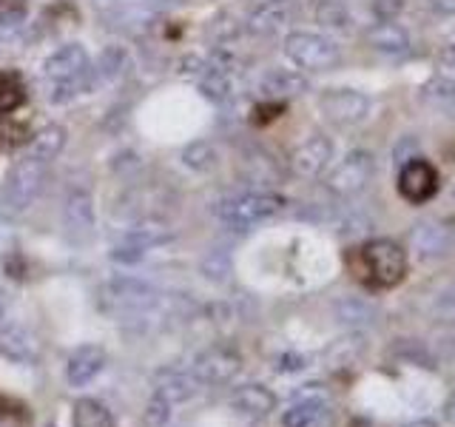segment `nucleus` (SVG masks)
<instances>
[{"mask_svg": "<svg viewBox=\"0 0 455 427\" xmlns=\"http://www.w3.org/2000/svg\"><path fill=\"white\" fill-rule=\"evenodd\" d=\"M398 194L412 205L430 203L438 194V171L427 157H412L402 165V171H398Z\"/></svg>", "mask_w": 455, "mask_h": 427, "instance_id": "nucleus-5", "label": "nucleus"}, {"mask_svg": "<svg viewBox=\"0 0 455 427\" xmlns=\"http://www.w3.org/2000/svg\"><path fill=\"white\" fill-rule=\"evenodd\" d=\"M347 274L367 291H390L407 277V254L393 239H367L345 254Z\"/></svg>", "mask_w": 455, "mask_h": 427, "instance_id": "nucleus-1", "label": "nucleus"}, {"mask_svg": "<svg viewBox=\"0 0 455 427\" xmlns=\"http://www.w3.org/2000/svg\"><path fill=\"white\" fill-rule=\"evenodd\" d=\"M430 6L435 14H441V18H450V14H455V0H430Z\"/></svg>", "mask_w": 455, "mask_h": 427, "instance_id": "nucleus-24", "label": "nucleus"}, {"mask_svg": "<svg viewBox=\"0 0 455 427\" xmlns=\"http://www.w3.org/2000/svg\"><path fill=\"white\" fill-rule=\"evenodd\" d=\"M100 367H103V350L100 348H80L68 362V382L85 384L100 374Z\"/></svg>", "mask_w": 455, "mask_h": 427, "instance_id": "nucleus-15", "label": "nucleus"}, {"mask_svg": "<svg viewBox=\"0 0 455 427\" xmlns=\"http://www.w3.org/2000/svg\"><path fill=\"white\" fill-rule=\"evenodd\" d=\"M43 180H46V163L23 157L18 165H12L4 185H0V214L4 217H20L37 199Z\"/></svg>", "mask_w": 455, "mask_h": 427, "instance_id": "nucleus-2", "label": "nucleus"}, {"mask_svg": "<svg viewBox=\"0 0 455 427\" xmlns=\"http://www.w3.org/2000/svg\"><path fill=\"white\" fill-rule=\"evenodd\" d=\"M319 109L333 125L347 128V125H355L367 117L370 97L364 92H355V89H327L319 97Z\"/></svg>", "mask_w": 455, "mask_h": 427, "instance_id": "nucleus-6", "label": "nucleus"}, {"mask_svg": "<svg viewBox=\"0 0 455 427\" xmlns=\"http://www.w3.org/2000/svg\"><path fill=\"white\" fill-rule=\"evenodd\" d=\"M333 160V140L324 134H313L302 140L291 151V168L299 177H319Z\"/></svg>", "mask_w": 455, "mask_h": 427, "instance_id": "nucleus-8", "label": "nucleus"}, {"mask_svg": "<svg viewBox=\"0 0 455 427\" xmlns=\"http://www.w3.org/2000/svg\"><path fill=\"white\" fill-rule=\"evenodd\" d=\"M251 4H253V6H259V4H265V0H251Z\"/></svg>", "mask_w": 455, "mask_h": 427, "instance_id": "nucleus-25", "label": "nucleus"}, {"mask_svg": "<svg viewBox=\"0 0 455 427\" xmlns=\"http://www.w3.org/2000/svg\"><path fill=\"white\" fill-rule=\"evenodd\" d=\"M438 71H441V75L455 77V46H447L444 52L438 54Z\"/></svg>", "mask_w": 455, "mask_h": 427, "instance_id": "nucleus-23", "label": "nucleus"}, {"mask_svg": "<svg viewBox=\"0 0 455 427\" xmlns=\"http://www.w3.org/2000/svg\"><path fill=\"white\" fill-rule=\"evenodd\" d=\"M284 199L279 194H270V191H248V194H239L234 199H228L220 208V217L228 225H236V228H248L253 222H262L267 217H274L276 211H282Z\"/></svg>", "mask_w": 455, "mask_h": 427, "instance_id": "nucleus-4", "label": "nucleus"}, {"mask_svg": "<svg viewBox=\"0 0 455 427\" xmlns=\"http://www.w3.org/2000/svg\"><path fill=\"white\" fill-rule=\"evenodd\" d=\"M307 77L302 71L293 68H270L259 80V92L265 100H274V103H282V100H291L307 92Z\"/></svg>", "mask_w": 455, "mask_h": 427, "instance_id": "nucleus-11", "label": "nucleus"}, {"mask_svg": "<svg viewBox=\"0 0 455 427\" xmlns=\"http://www.w3.org/2000/svg\"><path fill=\"white\" fill-rule=\"evenodd\" d=\"M0 296H4V294H0Z\"/></svg>", "mask_w": 455, "mask_h": 427, "instance_id": "nucleus-26", "label": "nucleus"}, {"mask_svg": "<svg viewBox=\"0 0 455 427\" xmlns=\"http://www.w3.org/2000/svg\"><path fill=\"white\" fill-rule=\"evenodd\" d=\"M66 225L75 234H92L94 228V205L89 191H71L66 203Z\"/></svg>", "mask_w": 455, "mask_h": 427, "instance_id": "nucleus-14", "label": "nucleus"}, {"mask_svg": "<svg viewBox=\"0 0 455 427\" xmlns=\"http://www.w3.org/2000/svg\"><path fill=\"white\" fill-rule=\"evenodd\" d=\"M123 63H125V52L114 46V49H106V52H103V57H100V63H97L94 71H97L100 77H108V80H111V77H117L120 71H123V68H120Z\"/></svg>", "mask_w": 455, "mask_h": 427, "instance_id": "nucleus-21", "label": "nucleus"}, {"mask_svg": "<svg viewBox=\"0 0 455 427\" xmlns=\"http://www.w3.org/2000/svg\"><path fill=\"white\" fill-rule=\"evenodd\" d=\"M26 103V85L14 71H0V114H12Z\"/></svg>", "mask_w": 455, "mask_h": 427, "instance_id": "nucleus-18", "label": "nucleus"}, {"mask_svg": "<svg viewBox=\"0 0 455 427\" xmlns=\"http://www.w3.org/2000/svg\"><path fill=\"white\" fill-rule=\"evenodd\" d=\"M43 71L52 83H68V80H80L83 75H89V52L80 43H68L60 46L54 54L46 57Z\"/></svg>", "mask_w": 455, "mask_h": 427, "instance_id": "nucleus-9", "label": "nucleus"}, {"mask_svg": "<svg viewBox=\"0 0 455 427\" xmlns=\"http://www.w3.org/2000/svg\"><path fill=\"white\" fill-rule=\"evenodd\" d=\"M180 160L188 165L191 171H199V174H205V171H213L220 163V151L211 146L208 140H196V142H188V146L182 149Z\"/></svg>", "mask_w": 455, "mask_h": 427, "instance_id": "nucleus-17", "label": "nucleus"}, {"mask_svg": "<svg viewBox=\"0 0 455 427\" xmlns=\"http://www.w3.org/2000/svg\"><path fill=\"white\" fill-rule=\"evenodd\" d=\"M63 149H66V128L63 125H46L28 140L26 157L28 160H37V163H52L60 157Z\"/></svg>", "mask_w": 455, "mask_h": 427, "instance_id": "nucleus-13", "label": "nucleus"}, {"mask_svg": "<svg viewBox=\"0 0 455 427\" xmlns=\"http://www.w3.org/2000/svg\"><path fill=\"white\" fill-rule=\"evenodd\" d=\"M28 14L26 0H0V26H20Z\"/></svg>", "mask_w": 455, "mask_h": 427, "instance_id": "nucleus-22", "label": "nucleus"}, {"mask_svg": "<svg viewBox=\"0 0 455 427\" xmlns=\"http://www.w3.org/2000/svg\"><path fill=\"white\" fill-rule=\"evenodd\" d=\"M28 125L6 120V114H0V151L4 149H18V146H28Z\"/></svg>", "mask_w": 455, "mask_h": 427, "instance_id": "nucleus-20", "label": "nucleus"}, {"mask_svg": "<svg viewBox=\"0 0 455 427\" xmlns=\"http://www.w3.org/2000/svg\"><path fill=\"white\" fill-rule=\"evenodd\" d=\"M367 46L376 49L387 57H407L412 52V40L407 35V28H402L393 20H381V23H373L367 28Z\"/></svg>", "mask_w": 455, "mask_h": 427, "instance_id": "nucleus-12", "label": "nucleus"}, {"mask_svg": "<svg viewBox=\"0 0 455 427\" xmlns=\"http://www.w3.org/2000/svg\"><path fill=\"white\" fill-rule=\"evenodd\" d=\"M293 14H296L293 0H265V4L253 6V12L248 14V32L259 37H270L282 32V28L293 20Z\"/></svg>", "mask_w": 455, "mask_h": 427, "instance_id": "nucleus-10", "label": "nucleus"}, {"mask_svg": "<svg viewBox=\"0 0 455 427\" xmlns=\"http://www.w3.org/2000/svg\"><path fill=\"white\" fill-rule=\"evenodd\" d=\"M421 97L430 106H438L444 111H455V77L435 71V75L421 85Z\"/></svg>", "mask_w": 455, "mask_h": 427, "instance_id": "nucleus-16", "label": "nucleus"}, {"mask_svg": "<svg viewBox=\"0 0 455 427\" xmlns=\"http://www.w3.org/2000/svg\"><path fill=\"white\" fill-rule=\"evenodd\" d=\"M373 154L364 151V149H355L350 151L345 160H341L331 174H327V189L341 194V197H350L355 191H362L364 185L373 177Z\"/></svg>", "mask_w": 455, "mask_h": 427, "instance_id": "nucleus-7", "label": "nucleus"}, {"mask_svg": "<svg viewBox=\"0 0 455 427\" xmlns=\"http://www.w3.org/2000/svg\"><path fill=\"white\" fill-rule=\"evenodd\" d=\"M71 424L75 427H114L111 413L94 402V399H80L75 405V413H71Z\"/></svg>", "mask_w": 455, "mask_h": 427, "instance_id": "nucleus-19", "label": "nucleus"}, {"mask_svg": "<svg viewBox=\"0 0 455 427\" xmlns=\"http://www.w3.org/2000/svg\"><path fill=\"white\" fill-rule=\"evenodd\" d=\"M284 57L302 71H331L341 63V49L319 32H291L284 37Z\"/></svg>", "mask_w": 455, "mask_h": 427, "instance_id": "nucleus-3", "label": "nucleus"}]
</instances>
